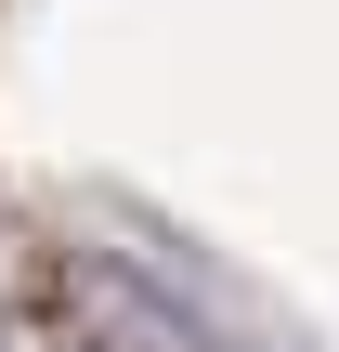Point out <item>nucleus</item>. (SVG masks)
<instances>
[{
    "label": "nucleus",
    "mask_w": 339,
    "mask_h": 352,
    "mask_svg": "<svg viewBox=\"0 0 339 352\" xmlns=\"http://www.w3.org/2000/svg\"><path fill=\"white\" fill-rule=\"evenodd\" d=\"M39 327L65 352H235L196 327V300H170L144 261H118V248H65V261H39Z\"/></svg>",
    "instance_id": "1"
}]
</instances>
